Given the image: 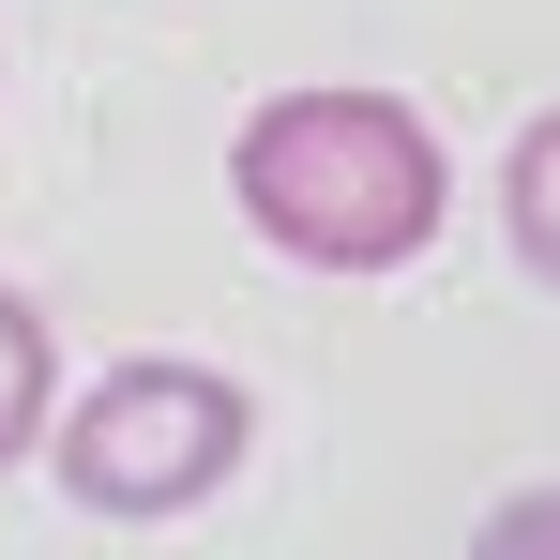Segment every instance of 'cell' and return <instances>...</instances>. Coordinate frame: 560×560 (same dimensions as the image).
Masks as SVG:
<instances>
[{
    "label": "cell",
    "mask_w": 560,
    "mask_h": 560,
    "mask_svg": "<svg viewBox=\"0 0 560 560\" xmlns=\"http://www.w3.org/2000/svg\"><path fill=\"white\" fill-rule=\"evenodd\" d=\"M228 197L303 273H394L440 243V137L394 92H273L228 152Z\"/></svg>",
    "instance_id": "1"
},
{
    "label": "cell",
    "mask_w": 560,
    "mask_h": 560,
    "mask_svg": "<svg viewBox=\"0 0 560 560\" xmlns=\"http://www.w3.org/2000/svg\"><path fill=\"white\" fill-rule=\"evenodd\" d=\"M228 469H243V378L183 364V349H137L61 409V500H92V515H197Z\"/></svg>",
    "instance_id": "2"
},
{
    "label": "cell",
    "mask_w": 560,
    "mask_h": 560,
    "mask_svg": "<svg viewBox=\"0 0 560 560\" xmlns=\"http://www.w3.org/2000/svg\"><path fill=\"white\" fill-rule=\"evenodd\" d=\"M500 212H515V258L560 288V106L515 137V167H500Z\"/></svg>",
    "instance_id": "3"
},
{
    "label": "cell",
    "mask_w": 560,
    "mask_h": 560,
    "mask_svg": "<svg viewBox=\"0 0 560 560\" xmlns=\"http://www.w3.org/2000/svg\"><path fill=\"white\" fill-rule=\"evenodd\" d=\"M31 440H46V318L0 288V469L31 455Z\"/></svg>",
    "instance_id": "4"
},
{
    "label": "cell",
    "mask_w": 560,
    "mask_h": 560,
    "mask_svg": "<svg viewBox=\"0 0 560 560\" xmlns=\"http://www.w3.org/2000/svg\"><path fill=\"white\" fill-rule=\"evenodd\" d=\"M469 560H560V485H515V500L469 530Z\"/></svg>",
    "instance_id": "5"
}]
</instances>
